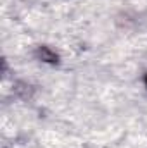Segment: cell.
<instances>
[{
  "label": "cell",
  "mask_w": 147,
  "mask_h": 148,
  "mask_svg": "<svg viewBox=\"0 0 147 148\" xmlns=\"http://www.w3.org/2000/svg\"><path fill=\"white\" fill-rule=\"evenodd\" d=\"M146 83H147V77H146Z\"/></svg>",
  "instance_id": "2"
},
{
  "label": "cell",
  "mask_w": 147,
  "mask_h": 148,
  "mask_svg": "<svg viewBox=\"0 0 147 148\" xmlns=\"http://www.w3.org/2000/svg\"><path fill=\"white\" fill-rule=\"evenodd\" d=\"M38 53H40L42 60H45V62H55V60H57V57H55L50 50H47V48H43V47L38 50Z\"/></svg>",
  "instance_id": "1"
}]
</instances>
